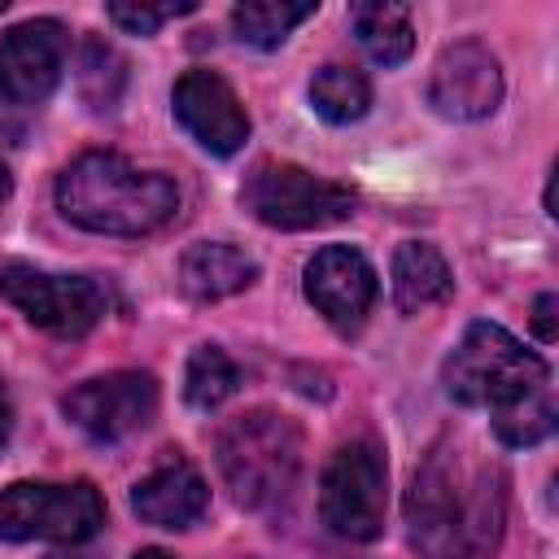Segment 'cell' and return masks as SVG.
Returning <instances> with one entry per match:
<instances>
[{"mask_svg": "<svg viewBox=\"0 0 559 559\" xmlns=\"http://www.w3.org/2000/svg\"><path fill=\"white\" fill-rule=\"evenodd\" d=\"M411 542L424 559H493L507 524V472L463 437H441L406 489Z\"/></svg>", "mask_w": 559, "mask_h": 559, "instance_id": "cell-1", "label": "cell"}, {"mask_svg": "<svg viewBox=\"0 0 559 559\" xmlns=\"http://www.w3.org/2000/svg\"><path fill=\"white\" fill-rule=\"evenodd\" d=\"M57 210L96 236H148L179 214V188L122 153H83L57 175Z\"/></svg>", "mask_w": 559, "mask_h": 559, "instance_id": "cell-2", "label": "cell"}, {"mask_svg": "<svg viewBox=\"0 0 559 559\" xmlns=\"http://www.w3.org/2000/svg\"><path fill=\"white\" fill-rule=\"evenodd\" d=\"M218 472L245 511L288 502L301 472V428L280 411H245L218 428Z\"/></svg>", "mask_w": 559, "mask_h": 559, "instance_id": "cell-3", "label": "cell"}, {"mask_svg": "<svg viewBox=\"0 0 559 559\" xmlns=\"http://www.w3.org/2000/svg\"><path fill=\"white\" fill-rule=\"evenodd\" d=\"M441 384L459 406L472 411H507L542 389H550V367L524 349L498 323H472L441 367Z\"/></svg>", "mask_w": 559, "mask_h": 559, "instance_id": "cell-4", "label": "cell"}, {"mask_svg": "<svg viewBox=\"0 0 559 559\" xmlns=\"http://www.w3.org/2000/svg\"><path fill=\"white\" fill-rule=\"evenodd\" d=\"M105 524V498L87 480L44 485L17 480L0 489V537L4 542H61L79 546Z\"/></svg>", "mask_w": 559, "mask_h": 559, "instance_id": "cell-5", "label": "cell"}, {"mask_svg": "<svg viewBox=\"0 0 559 559\" xmlns=\"http://www.w3.org/2000/svg\"><path fill=\"white\" fill-rule=\"evenodd\" d=\"M245 210L275 231H310L354 214L358 197L345 183L319 179L293 162H262L240 188Z\"/></svg>", "mask_w": 559, "mask_h": 559, "instance_id": "cell-6", "label": "cell"}, {"mask_svg": "<svg viewBox=\"0 0 559 559\" xmlns=\"http://www.w3.org/2000/svg\"><path fill=\"white\" fill-rule=\"evenodd\" d=\"M389 467L371 441L341 445L319 480V520L341 542H376L384 533Z\"/></svg>", "mask_w": 559, "mask_h": 559, "instance_id": "cell-7", "label": "cell"}, {"mask_svg": "<svg viewBox=\"0 0 559 559\" xmlns=\"http://www.w3.org/2000/svg\"><path fill=\"white\" fill-rule=\"evenodd\" d=\"M0 293L44 332L52 336H87L105 314V293L87 275H52L26 262H9L0 271Z\"/></svg>", "mask_w": 559, "mask_h": 559, "instance_id": "cell-8", "label": "cell"}, {"mask_svg": "<svg viewBox=\"0 0 559 559\" xmlns=\"http://www.w3.org/2000/svg\"><path fill=\"white\" fill-rule=\"evenodd\" d=\"M66 419L96 445L140 432L157 415V380L148 371H109L66 393Z\"/></svg>", "mask_w": 559, "mask_h": 559, "instance_id": "cell-9", "label": "cell"}, {"mask_svg": "<svg viewBox=\"0 0 559 559\" xmlns=\"http://www.w3.org/2000/svg\"><path fill=\"white\" fill-rule=\"evenodd\" d=\"M70 35L57 17H35L0 39V96L9 105H44L66 70Z\"/></svg>", "mask_w": 559, "mask_h": 559, "instance_id": "cell-10", "label": "cell"}, {"mask_svg": "<svg viewBox=\"0 0 559 559\" xmlns=\"http://www.w3.org/2000/svg\"><path fill=\"white\" fill-rule=\"evenodd\" d=\"M428 105L450 122L489 118L502 105L498 57L476 39H463V44L445 48L432 66V79H428Z\"/></svg>", "mask_w": 559, "mask_h": 559, "instance_id": "cell-11", "label": "cell"}, {"mask_svg": "<svg viewBox=\"0 0 559 559\" xmlns=\"http://www.w3.org/2000/svg\"><path fill=\"white\" fill-rule=\"evenodd\" d=\"M306 297L310 306L336 328V332H358L362 319L376 306V271L371 262L349 249V245H323L310 262H306Z\"/></svg>", "mask_w": 559, "mask_h": 559, "instance_id": "cell-12", "label": "cell"}, {"mask_svg": "<svg viewBox=\"0 0 559 559\" xmlns=\"http://www.w3.org/2000/svg\"><path fill=\"white\" fill-rule=\"evenodd\" d=\"M175 118L179 127L214 157H231L240 153V144L249 140V114L240 105V96L231 92V83L214 70H188L175 83Z\"/></svg>", "mask_w": 559, "mask_h": 559, "instance_id": "cell-13", "label": "cell"}, {"mask_svg": "<svg viewBox=\"0 0 559 559\" xmlns=\"http://www.w3.org/2000/svg\"><path fill=\"white\" fill-rule=\"evenodd\" d=\"M205 507H210V485L183 459L153 467L131 489V511L144 524H157V528H188V524H197L205 515Z\"/></svg>", "mask_w": 559, "mask_h": 559, "instance_id": "cell-14", "label": "cell"}, {"mask_svg": "<svg viewBox=\"0 0 559 559\" xmlns=\"http://www.w3.org/2000/svg\"><path fill=\"white\" fill-rule=\"evenodd\" d=\"M253 280H258V262L227 240H201L179 258V288L192 301L231 297V293L249 288Z\"/></svg>", "mask_w": 559, "mask_h": 559, "instance_id": "cell-15", "label": "cell"}, {"mask_svg": "<svg viewBox=\"0 0 559 559\" xmlns=\"http://www.w3.org/2000/svg\"><path fill=\"white\" fill-rule=\"evenodd\" d=\"M389 284H393V306H397L402 314H419V310H428V306H437V301L450 297L454 275H450L445 258H441L432 245L406 240V245H397V253H393Z\"/></svg>", "mask_w": 559, "mask_h": 559, "instance_id": "cell-16", "label": "cell"}, {"mask_svg": "<svg viewBox=\"0 0 559 559\" xmlns=\"http://www.w3.org/2000/svg\"><path fill=\"white\" fill-rule=\"evenodd\" d=\"M349 26H354L362 52L376 66H402L415 52V22H411V13L402 4H389V0L354 4L349 9Z\"/></svg>", "mask_w": 559, "mask_h": 559, "instance_id": "cell-17", "label": "cell"}, {"mask_svg": "<svg viewBox=\"0 0 559 559\" xmlns=\"http://www.w3.org/2000/svg\"><path fill=\"white\" fill-rule=\"evenodd\" d=\"M310 105L332 127L358 122L371 109V83L354 66H336V61L332 66H319L314 79H310Z\"/></svg>", "mask_w": 559, "mask_h": 559, "instance_id": "cell-18", "label": "cell"}, {"mask_svg": "<svg viewBox=\"0 0 559 559\" xmlns=\"http://www.w3.org/2000/svg\"><path fill=\"white\" fill-rule=\"evenodd\" d=\"M314 13L310 0H245L231 9V26L240 44L253 48H275L293 35V26H301Z\"/></svg>", "mask_w": 559, "mask_h": 559, "instance_id": "cell-19", "label": "cell"}, {"mask_svg": "<svg viewBox=\"0 0 559 559\" xmlns=\"http://www.w3.org/2000/svg\"><path fill=\"white\" fill-rule=\"evenodd\" d=\"M236 384H240V371H236V362L218 345H197L188 354V367H183V397H188V406L214 411V406H223L236 393Z\"/></svg>", "mask_w": 559, "mask_h": 559, "instance_id": "cell-20", "label": "cell"}, {"mask_svg": "<svg viewBox=\"0 0 559 559\" xmlns=\"http://www.w3.org/2000/svg\"><path fill=\"white\" fill-rule=\"evenodd\" d=\"M127 87V61L105 44V39H87L79 52V92L92 109H114L118 96Z\"/></svg>", "mask_w": 559, "mask_h": 559, "instance_id": "cell-21", "label": "cell"}, {"mask_svg": "<svg viewBox=\"0 0 559 559\" xmlns=\"http://www.w3.org/2000/svg\"><path fill=\"white\" fill-rule=\"evenodd\" d=\"M550 432H555V393L550 389H542V393H533V397H524V402H515V406L493 415V437L502 445H511V450L537 445Z\"/></svg>", "mask_w": 559, "mask_h": 559, "instance_id": "cell-22", "label": "cell"}, {"mask_svg": "<svg viewBox=\"0 0 559 559\" xmlns=\"http://www.w3.org/2000/svg\"><path fill=\"white\" fill-rule=\"evenodd\" d=\"M192 9H197L192 0H183V4H127V0H114L105 13H109L114 26H122V31H131V35H153L162 22L183 17V13H192Z\"/></svg>", "mask_w": 559, "mask_h": 559, "instance_id": "cell-23", "label": "cell"}, {"mask_svg": "<svg viewBox=\"0 0 559 559\" xmlns=\"http://www.w3.org/2000/svg\"><path fill=\"white\" fill-rule=\"evenodd\" d=\"M555 310H559V297H555V293H542V297L533 301V332H537V341H546V345L559 336Z\"/></svg>", "mask_w": 559, "mask_h": 559, "instance_id": "cell-24", "label": "cell"}, {"mask_svg": "<svg viewBox=\"0 0 559 559\" xmlns=\"http://www.w3.org/2000/svg\"><path fill=\"white\" fill-rule=\"evenodd\" d=\"M9 432H13V406H9V393L0 384V450L9 445Z\"/></svg>", "mask_w": 559, "mask_h": 559, "instance_id": "cell-25", "label": "cell"}, {"mask_svg": "<svg viewBox=\"0 0 559 559\" xmlns=\"http://www.w3.org/2000/svg\"><path fill=\"white\" fill-rule=\"evenodd\" d=\"M131 559H170V555H166V550H157V546H148V550H135Z\"/></svg>", "mask_w": 559, "mask_h": 559, "instance_id": "cell-26", "label": "cell"}, {"mask_svg": "<svg viewBox=\"0 0 559 559\" xmlns=\"http://www.w3.org/2000/svg\"><path fill=\"white\" fill-rule=\"evenodd\" d=\"M4 197H9V170L0 166V205H4Z\"/></svg>", "mask_w": 559, "mask_h": 559, "instance_id": "cell-27", "label": "cell"}]
</instances>
